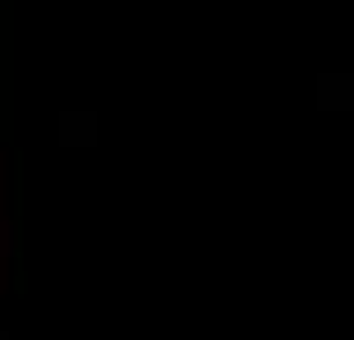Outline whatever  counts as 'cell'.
Here are the masks:
<instances>
[{"label": "cell", "mask_w": 354, "mask_h": 340, "mask_svg": "<svg viewBox=\"0 0 354 340\" xmlns=\"http://www.w3.org/2000/svg\"><path fill=\"white\" fill-rule=\"evenodd\" d=\"M0 340H5V336H0Z\"/></svg>", "instance_id": "cell-3"}, {"label": "cell", "mask_w": 354, "mask_h": 340, "mask_svg": "<svg viewBox=\"0 0 354 340\" xmlns=\"http://www.w3.org/2000/svg\"><path fill=\"white\" fill-rule=\"evenodd\" d=\"M0 161H5V152H0ZM0 175H5V166H0Z\"/></svg>", "instance_id": "cell-2"}, {"label": "cell", "mask_w": 354, "mask_h": 340, "mask_svg": "<svg viewBox=\"0 0 354 340\" xmlns=\"http://www.w3.org/2000/svg\"><path fill=\"white\" fill-rule=\"evenodd\" d=\"M14 253V221H0V258Z\"/></svg>", "instance_id": "cell-1"}]
</instances>
